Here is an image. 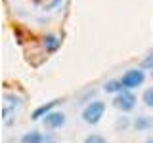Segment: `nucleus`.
Instances as JSON below:
<instances>
[{
	"label": "nucleus",
	"instance_id": "obj_6",
	"mask_svg": "<svg viewBox=\"0 0 153 143\" xmlns=\"http://www.w3.org/2000/svg\"><path fill=\"white\" fill-rule=\"evenodd\" d=\"M57 103H59V99H56V101H50V103H46V105H40V107H38L36 111L33 113L31 118H33V120H38L40 116H46L48 113H52V109H54Z\"/></svg>",
	"mask_w": 153,
	"mask_h": 143
},
{
	"label": "nucleus",
	"instance_id": "obj_14",
	"mask_svg": "<svg viewBox=\"0 0 153 143\" xmlns=\"http://www.w3.org/2000/svg\"><path fill=\"white\" fill-rule=\"evenodd\" d=\"M44 143H56V139H54L52 136H46V137H44Z\"/></svg>",
	"mask_w": 153,
	"mask_h": 143
},
{
	"label": "nucleus",
	"instance_id": "obj_13",
	"mask_svg": "<svg viewBox=\"0 0 153 143\" xmlns=\"http://www.w3.org/2000/svg\"><path fill=\"white\" fill-rule=\"evenodd\" d=\"M143 67H153V54H151L149 57H147L146 61H143Z\"/></svg>",
	"mask_w": 153,
	"mask_h": 143
},
{
	"label": "nucleus",
	"instance_id": "obj_4",
	"mask_svg": "<svg viewBox=\"0 0 153 143\" xmlns=\"http://www.w3.org/2000/svg\"><path fill=\"white\" fill-rule=\"evenodd\" d=\"M21 97H19V95H16V94H6L4 95V122H10V116H12V114H16V111L19 107H21Z\"/></svg>",
	"mask_w": 153,
	"mask_h": 143
},
{
	"label": "nucleus",
	"instance_id": "obj_15",
	"mask_svg": "<svg viewBox=\"0 0 153 143\" xmlns=\"http://www.w3.org/2000/svg\"><path fill=\"white\" fill-rule=\"evenodd\" d=\"M146 143H153V137H149V139H146Z\"/></svg>",
	"mask_w": 153,
	"mask_h": 143
},
{
	"label": "nucleus",
	"instance_id": "obj_11",
	"mask_svg": "<svg viewBox=\"0 0 153 143\" xmlns=\"http://www.w3.org/2000/svg\"><path fill=\"white\" fill-rule=\"evenodd\" d=\"M143 103H146L147 107H153V86L143 92Z\"/></svg>",
	"mask_w": 153,
	"mask_h": 143
},
{
	"label": "nucleus",
	"instance_id": "obj_7",
	"mask_svg": "<svg viewBox=\"0 0 153 143\" xmlns=\"http://www.w3.org/2000/svg\"><path fill=\"white\" fill-rule=\"evenodd\" d=\"M44 137L40 132H29L21 137V143H44Z\"/></svg>",
	"mask_w": 153,
	"mask_h": 143
},
{
	"label": "nucleus",
	"instance_id": "obj_2",
	"mask_svg": "<svg viewBox=\"0 0 153 143\" xmlns=\"http://www.w3.org/2000/svg\"><path fill=\"white\" fill-rule=\"evenodd\" d=\"M143 80H146V73H143L142 69H130V71H126V73L123 74L121 82H123V86L126 90H132V88L142 86Z\"/></svg>",
	"mask_w": 153,
	"mask_h": 143
},
{
	"label": "nucleus",
	"instance_id": "obj_5",
	"mask_svg": "<svg viewBox=\"0 0 153 143\" xmlns=\"http://www.w3.org/2000/svg\"><path fill=\"white\" fill-rule=\"evenodd\" d=\"M65 114L63 113H48L46 118L42 120V124H44V128H48V130H57V128H61L65 124Z\"/></svg>",
	"mask_w": 153,
	"mask_h": 143
},
{
	"label": "nucleus",
	"instance_id": "obj_9",
	"mask_svg": "<svg viewBox=\"0 0 153 143\" xmlns=\"http://www.w3.org/2000/svg\"><path fill=\"white\" fill-rule=\"evenodd\" d=\"M103 90L107 94H119V92H123V90H124V86H123L121 80H109V82L103 86Z\"/></svg>",
	"mask_w": 153,
	"mask_h": 143
},
{
	"label": "nucleus",
	"instance_id": "obj_16",
	"mask_svg": "<svg viewBox=\"0 0 153 143\" xmlns=\"http://www.w3.org/2000/svg\"><path fill=\"white\" fill-rule=\"evenodd\" d=\"M151 76H153V71H151Z\"/></svg>",
	"mask_w": 153,
	"mask_h": 143
},
{
	"label": "nucleus",
	"instance_id": "obj_8",
	"mask_svg": "<svg viewBox=\"0 0 153 143\" xmlns=\"http://www.w3.org/2000/svg\"><path fill=\"white\" fill-rule=\"evenodd\" d=\"M151 126H153V118H149V116H138L136 120H134V128H136L138 132L147 130V128H151Z\"/></svg>",
	"mask_w": 153,
	"mask_h": 143
},
{
	"label": "nucleus",
	"instance_id": "obj_1",
	"mask_svg": "<svg viewBox=\"0 0 153 143\" xmlns=\"http://www.w3.org/2000/svg\"><path fill=\"white\" fill-rule=\"evenodd\" d=\"M103 113H105V103L103 101H92V103H88L84 107L82 120L86 124H98L100 120H102Z\"/></svg>",
	"mask_w": 153,
	"mask_h": 143
},
{
	"label": "nucleus",
	"instance_id": "obj_12",
	"mask_svg": "<svg viewBox=\"0 0 153 143\" xmlns=\"http://www.w3.org/2000/svg\"><path fill=\"white\" fill-rule=\"evenodd\" d=\"M84 143H105V139L102 136H98V133H92V136H88L84 139Z\"/></svg>",
	"mask_w": 153,
	"mask_h": 143
},
{
	"label": "nucleus",
	"instance_id": "obj_10",
	"mask_svg": "<svg viewBox=\"0 0 153 143\" xmlns=\"http://www.w3.org/2000/svg\"><path fill=\"white\" fill-rule=\"evenodd\" d=\"M44 46H46V52H56L57 46H59V40H57L54 35H50V36H46Z\"/></svg>",
	"mask_w": 153,
	"mask_h": 143
},
{
	"label": "nucleus",
	"instance_id": "obj_3",
	"mask_svg": "<svg viewBox=\"0 0 153 143\" xmlns=\"http://www.w3.org/2000/svg\"><path fill=\"white\" fill-rule=\"evenodd\" d=\"M115 107L117 109H121L123 113H128V111H132L134 107H136V95H134L132 92H128L126 88L123 90V92H119L117 94V97H115Z\"/></svg>",
	"mask_w": 153,
	"mask_h": 143
}]
</instances>
